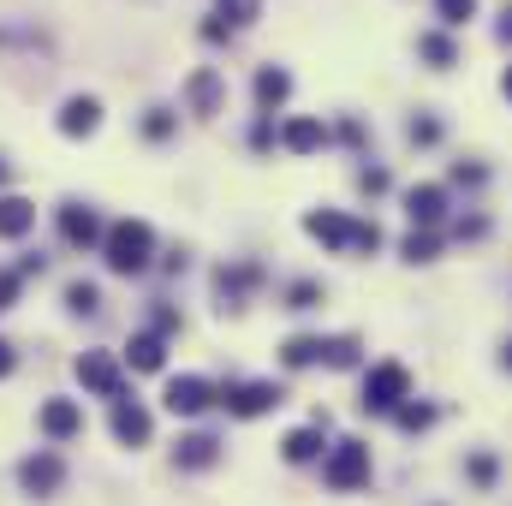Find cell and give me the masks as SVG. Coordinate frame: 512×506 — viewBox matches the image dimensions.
Segmentation results:
<instances>
[{"label":"cell","mask_w":512,"mask_h":506,"mask_svg":"<svg viewBox=\"0 0 512 506\" xmlns=\"http://www.w3.org/2000/svg\"><path fill=\"white\" fill-rule=\"evenodd\" d=\"M78 381H84L90 393H102V399H126V381H120V364H114L108 352H84V358H78Z\"/></svg>","instance_id":"cell-9"},{"label":"cell","mask_w":512,"mask_h":506,"mask_svg":"<svg viewBox=\"0 0 512 506\" xmlns=\"http://www.w3.org/2000/svg\"><path fill=\"white\" fill-rule=\"evenodd\" d=\"M435 12H441V24H471L477 0H435Z\"/></svg>","instance_id":"cell-32"},{"label":"cell","mask_w":512,"mask_h":506,"mask_svg":"<svg viewBox=\"0 0 512 506\" xmlns=\"http://www.w3.org/2000/svg\"><path fill=\"white\" fill-rule=\"evenodd\" d=\"M393 423H399L405 435H423V429L435 423V405H399V411H393Z\"/></svg>","instance_id":"cell-29"},{"label":"cell","mask_w":512,"mask_h":506,"mask_svg":"<svg viewBox=\"0 0 512 506\" xmlns=\"http://www.w3.org/2000/svg\"><path fill=\"white\" fill-rule=\"evenodd\" d=\"M215 459H221V441H215V435H185V441H179V453H173V465H179V471H209Z\"/></svg>","instance_id":"cell-15"},{"label":"cell","mask_w":512,"mask_h":506,"mask_svg":"<svg viewBox=\"0 0 512 506\" xmlns=\"http://www.w3.org/2000/svg\"><path fill=\"white\" fill-rule=\"evenodd\" d=\"M60 239H66L72 251H90V245H102L108 233H102L96 209H84V203H66V209H60Z\"/></svg>","instance_id":"cell-10"},{"label":"cell","mask_w":512,"mask_h":506,"mask_svg":"<svg viewBox=\"0 0 512 506\" xmlns=\"http://www.w3.org/2000/svg\"><path fill=\"white\" fill-rule=\"evenodd\" d=\"M411 399V376H405V364H376L370 376H364V411H399Z\"/></svg>","instance_id":"cell-4"},{"label":"cell","mask_w":512,"mask_h":506,"mask_svg":"<svg viewBox=\"0 0 512 506\" xmlns=\"http://www.w3.org/2000/svg\"><path fill=\"white\" fill-rule=\"evenodd\" d=\"M322 435H328V411H316V423H310V429H292V435L280 441L286 465H310V459L322 453Z\"/></svg>","instance_id":"cell-13"},{"label":"cell","mask_w":512,"mask_h":506,"mask_svg":"<svg viewBox=\"0 0 512 506\" xmlns=\"http://www.w3.org/2000/svg\"><path fill=\"white\" fill-rule=\"evenodd\" d=\"M143 137H155V143L173 137V114H167V108H149V114H143Z\"/></svg>","instance_id":"cell-33"},{"label":"cell","mask_w":512,"mask_h":506,"mask_svg":"<svg viewBox=\"0 0 512 506\" xmlns=\"http://www.w3.org/2000/svg\"><path fill=\"white\" fill-rule=\"evenodd\" d=\"M149 429H155V423H149V411H143L137 399H114V441H120V447H143Z\"/></svg>","instance_id":"cell-12"},{"label":"cell","mask_w":512,"mask_h":506,"mask_svg":"<svg viewBox=\"0 0 512 506\" xmlns=\"http://www.w3.org/2000/svg\"><path fill=\"white\" fill-rule=\"evenodd\" d=\"M453 233H459V239H483V233H489V221H483V215H471V221H459Z\"/></svg>","instance_id":"cell-37"},{"label":"cell","mask_w":512,"mask_h":506,"mask_svg":"<svg viewBox=\"0 0 512 506\" xmlns=\"http://www.w3.org/2000/svg\"><path fill=\"white\" fill-rule=\"evenodd\" d=\"M501 370H512V346H507V352H501Z\"/></svg>","instance_id":"cell-41"},{"label":"cell","mask_w":512,"mask_h":506,"mask_svg":"<svg viewBox=\"0 0 512 506\" xmlns=\"http://www.w3.org/2000/svg\"><path fill=\"white\" fill-rule=\"evenodd\" d=\"M358 191H370V197L387 191V167H364V173H358Z\"/></svg>","instance_id":"cell-35"},{"label":"cell","mask_w":512,"mask_h":506,"mask_svg":"<svg viewBox=\"0 0 512 506\" xmlns=\"http://www.w3.org/2000/svg\"><path fill=\"white\" fill-rule=\"evenodd\" d=\"M417 54L435 66V72H447V66H459V48H453V36H441V30H429V36H417Z\"/></svg>","instance_id":"cell-19"},{"label":"cell","mask_w":512,"mask_h":506,"mask_svg":"<svg viewBox=\"0 0 512 506\" xmlns=\"http://www.w3.org/2000/svg\"><path fill=\"white\" fill-rule=\"evenodd\" d=\"M465 477H471V489H483V495H489V489H495V477H501V459H495V453H471V459H465Z\"/></svg>","instance_id":"cell-26"},{"label":"cell","mask_w":512,"mask_h":506,"mask_svg":"<svg viewBox=\"0 0 512 506\" xmlns=\"http://www.w3.org/2000/svg\"><path fill=\"white\" fill-rule=\"evenodd\" d=\"M12 364H18V358H12V346L0 340V376H12Z\"/></svg>","instance_id":"cell-39"},{"label":"cell","mask_w":512,"mask_h":506,"mask_svg":"<svg viewBox=\"0 0 512 506\" xmlns=\"http://www.w3.org/2000/svg\"><path fill=\"white\" fill-rule=\"evenodd\" d=\"M405 262H435V233H423V227H411V239L399 245Z\"/></svg>","instance_id":"cell-30"},{"label":"cell","mask_w":512,"mask_h":506,"mask_svg":"<svg viewBox=\"0 0 512 506\" xmlns=\"http://www.w3.org/2000/svg\"><path fill=\"white\" fill-rule=\"evenodd\" d=\"M453 179H459V185H483V179H489V173H483V167H477V161H471V167H465V161H459V167H453Z\"/></svg>","instance_id":"cell-36"},{"label":"cell","mask_w":512,"mask_h":506,"mask_svg":"<svg viewBox=\"0 0 512 506\" xmlns=\"http://www.w3.org/2000/svg\"><path fill=\"white\" fill-rule=\"evenodd\" d=\"M280 137H286V149H292V155H310V149H322V143H328L322 120H292Z\"/></svg>","instance_id":"cell-20"},{"label":"cell","mask_w":512,"mask_h":506,"mask_svg":"<svg viewBox=\"0 0 512 506\" xmlns=\"http://www.w3.org/2000/svg\"><path fill=\"white\" fill-rule=\"evenodd\" d=\"M286 96H292V72H280V66H262V72H256V102H262V108H280Z\"/></svg>","instance_id":"cell-18"},{"label":"cell","mask_w":512,"mask_h":506,"mask_svg":"<svg viewBox=\"0 0 512 506\" xmlns=\"http://www.w3.org/2000/svg\"><path fill=\"white\" fill-rule=\"evenodd\" d=\"M18 483H24V495L48 501V495H60V483H66V459H60V453H30V459L18 465Z\"/></svg>","instance_id":"cell-6"},{"label":"cell","mask_w":512,"mask_h":506,"mask_svg":"<svg viewBox=\"0 0 512 506\" xmlns=\"http://www.w3.org/2000/svg\"><path fill=\"white\" fill-rule=\"evenodd\" d=\"M280 399H286L280 381H227V387H221L227 417H262V411H274Z\"/></svg>","instance_id":"cell-5"},{"label":"cell","mask_w":512,"mask_h":506,"mask_svg":"<svg viewBox=\"0 0 512 506\" xmlns=\"http://www.w3.org/2000/svg\"><path fill=\"white\" fill-rule=\"evenodd\" d=\"M191 108L197 114H221V78L215 72H197L191 78Z\"/></svg>","instance_id":"cell-23"},{"label":"cell","mask_w":512,"mask_h":506,"mask_svg":"<svg viewBox=\"0 0 512 506\" xmlns=\"http://www.w3.org/2000/svg\"><path fill=\"white\" fill-rule=\"evenodd\" d=\"M215 399H221V393H215L203 376H173L167 381V393H161V405H167L173 417H197V411H209Z\"/></svg>","instance_id":"cell-7"},{"label":"cell","mask_w":512,"mask_h":506,"mask_svg":"<svg viewBox=\"0 0 512 506\" xmlns=\"http://www.w3.org/2000/svg\"><path fill=\"white\" fill-rule=\"evenodd\" d=\"M501 42H512V0H507V12H501Z\"/></svg>","instance_id":"cell-40"},{"label":"cell","mask_w":512,"mask_h":506,"mask_svg":"<svg viewBox=\"0 0 512 506\" xmlns=\"http://www.w3.org/2000/svg\"><path fill=\"white\" fill-rule=\"evenodd\" d=\"M0 185H6V161H0Z\"/></svg>","instance_id":"cell-43"},{"label":"cell","mask_w":512,"mask_h":506,"mask_svg":"<svg viewBox=\"0 0 512 506\" xmlns=\"http://www.w3.org/2000/svg\"><path fill=\"white\" fill-rule=\"evenodd\" d=\"M102 251H108L114 274H143L149 251H155V233H149V221H114L108 239H102Z\"/></svg>","instance_id":"cell-2"},{"label":"cell","mask_w":512,"mask_h":506,"mask_svg":"<svg viewBox=\"0 0 512 506\" xmlns=\"http://www.w3.org/2000/svg\"><path fill=\"white\" fill-rule=\"evenodd\" d=\"M66 310H72V316H96V310H102L96 280H72V286H66Z\"/></svg>","instance_id":"cell-25"},{"label":"cell","mask_w":512,"mask_h":506,"mask_svg":"<svg viewBox=\"0 0 512 506\" xmlns=\"http://www.w3.org/2000/svg\"><path fill=\"white\" fill-rule=\"evenodd\" d=\"M507 96H512V66H507Z\"/></svg>","instance_id":"cell-42"},{"label":"cell","mask_w":512,"mask_h":506,"mask_svg":"<svg viewBox=\"0 0 512 506\" xmlns=\"http://www.w3.org/2000/svg\"><path fill=\"white\" fill-rule=\"evenodd\" d=\"M322 358H328V340H316V334H298V340L280 346V364H286V370H310V364H322Z\"/></svg>","instance_id":"cell-16"},{"label":"cell","mask_w":512,"mask_h":506,"mask_svg":"<svg viewBox=\"0 0 512 506\" xmlns=\"http://www.w3.org/2000/svg\"><path fill=\"white\" fill-rule=\"evenodd\" d=\"M304 233L334 245V251H382V227L376 221H352V215H334V209H310Z\"/></svg>","instance_id":"cell-1"},{"label":"cell","mask_w":512,"mask_h":506,"mask_svg":"<svg viewBox=\"0 0 512 506\" xmlns=\"http://www.w3.org/2000/svg\"><path fill=\"white\" fill-rule=\"evenodd\" d=\"M215 12H221V24L233 30V24H256V12H262V0H215Z\"/></svg>","instance_id":"cell-27"},{"label":"cell","mask_w":512,"mask_h":506,"mask_svg":"<svg viewBox=\"0 0 512 506\" xmlns=\"http://www.w3.org/2000/svg\"><path fill=\"white\" fill-rule=\"evenodd\" d=\"M30 221H36V203H24V197H0V239H24Z\"/></svg>","instance_id":"cell-17"},{"label":"cell","mask_w":512,"mask_h":506,"mask_svg":"<svg viewBox=\"0 0 512 506\" xmlns=\"http://www.w3.org/2000/svg\"><path fill=\"white\" fill-rule=\"evenodd\" d=\"M322 304V280H292L286 286V310H316Z\"/></svg>","instance_id":"cell-28"},{"label":"cell","mask_w":512,"mask_h":506,"mask_svg":"<svg viewBox=\"0 0 512 506\" xmlns=\"http://www.w3.org/2000/svg\"><path fill=\"white\" fill-rule=\"evenodd\" d=\"M126 358H131V370H161L167 364V346H161V334H137L126 346Z\"/></svg>","instance_id":"cell-21"},{"label":"cell","mask_w":512,"mask_h":506,"mask_svg":"<svg viewBox=\"0 0 512 506\" xmlns=\"http://www.w3.org/2000/svg\"><path fill=\"white\" fill-rule=\"evenodd\" d=\"M358 358H364V340H358V334H334L322 364H328V370H358Z\"/></svg>","instance_id":"cell-22"},{"label":"cell","mask_w":512,"mask_h":506,"mask_svg":"<svg viewBox=\"0 0 512 506\" xmlns=\"http://www.w3.org/2000/svg\"><path fill=\"white\" fill-rule=\"evenodd\" d=\"M322 483H328L334 495H352V489H364V483H370V447H364L358 435L334 441V447H328V459H322Z\"/></svg>","instance_id":"cell-3"},{"label":"cell","mask_w":512,"mask_h":506,"mask_svg":"<svg viewBox=\"0 0 512 506\" xmlns=\"http://www.w3.org/2000/svg\"><path fill=\"white\" fill-rule=\"evenodd\" d=\"M36 429H42L48 441H72V435L84 429V405H78V399H42Z\"/></svg>","instance_id":"cell-8"},{"label":"cell","mask_w":512,"mask_h":506,"mask_svg":"<svg viewBox=\"0 0 512 506\" xmlns=\"http://www.w3.org/2000/svg\"><path fill=\"white\" fill-rule=\"evenodd\" d=\"M256 280H262V268H251V262H245V268H221V274H215V286H221V298H227V304H239V292L256 286Z\"/></svg>","instance_id":"cell-24"},{"label":"cell","mask_w":512,"mask_h":506,"mask_svg":"<svg viewBox=\"0 0 512 506\" xmlns=\"http://www.w3.org/2000/svg\"><path fill=\"white\" fill-rule=\"evenodd\" d=\"M179 328V310H155V334H173Z\"/></svg>","instance_id":"cell-38"},{"label":"cell","mask_w":512,"mask_h":506,"mask_svg":"<svg viewBox=\"0 0 512 506\" xmlns=\"http://www.w3.org/2000/svg\"><path fill=\"white\" fill-rule=\"evenodd\" d=\"M96 126H102V102H96V96H72V102L60 108V131H66V137H90Z\"/></svg>","instance_id":"cell-14"},{"label":"cell","mask_w":512,"mask_h":506,"mask_svg":"<svg viewBox=\"0 0 512 506\" xmlns=\"http://www.w3.org/2000/svg\"><path fill=\"white\" fill-rule=\"evenodd\" d=\"M405 215H411V227L429 233V227L447 215V191H441V185H411V191H405Z\"/></svg>","instance_id":"cell-11"},{"label":"cell","mask_w":512,"mask_h":506,"mask_svg":"<svg viewBox=\"0 0 512 506\" xmlns=\"http://www.w3.org/2000/svg\"><path fill=\"white\" fill-rule=\"evenodd\" d=\"M18 286H24V274H18V268H0V310L18 304Z\"/></svg>","instance_id":"cell-34"},{"label":"cell","mask_w":512,"mask_h":506,"mask_svg":"<svg viewBox=\"0 0 512 506\" xmlns=\"http://www.w3.org/2000/svg\"><path fill=\"white\" fill-rule=\"evenodd\" d=\"M405 137H411L417 149H429V143H441V120H429V114H417V120L405 126Z\"/></svg>","instance_id":"cell-31"}]
</instances>
